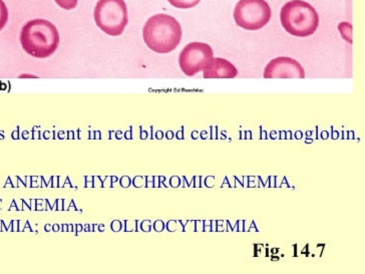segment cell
<instances>
[{"label": "cell", "mask_w": 365, "mask_h": 274, "mask_svg": "<svg viewBox=\"0 0 365 274\" xmlns=\"http://www.w3.org/2000/svg\"><path fill=\"white\" fill-rule=\"evenodd\" d=\"M295 138H296V139H301V138H302V133H301V132L296 133Z\"/></svg>", "instance_id": "cell-20"}, {"label": "cell", "mask_w": 365, "mask_h": 274, "mask_svg": "<svg viewBox=\"0 0 365 274\" xmlns=\"http://www.w3.org/2000/svg\"><path fill=\"white\" fill-rule=\"evenodd\" d=\"M182 27L175 17L160 14L150 16L143 29V38L150 51L169 54L179 46L182 41Z\"/></svg>", "instance_id": "cell-1"}, {"label": "cell", "mask_w": 365, "mask_h": 274, "mask_svg": "<svg viewBox=\"0 0 365 274\" xmlns=\"http://www.w3.org/2000/svg\"><path fill=\"white\" fill-rule=\"evenodd\" d=\"M327 136H328V133L327 132H323L322 133V138H323V139H327Z\"/></svg>", "instance_id": "cell-24"}, {"label": "cell", "mask_w": 365, "mask_h": 274, "mask_svg": "<svg viewBox=\"0 0 365 274\" xmlns=\"http://www.w3.org/2000/svg\"><path fill=\"white\" fill-rule=\"evenodd\" d=\"M214 182H215V178L214 176L208 177L206 179V186L207 187H213Z\"/></svg>", "instance_id": "cell-16"}, {"label": "cell", "mask_w": 365, "mask_h": 274, "mask_svg": "<svg viewBox=\"0 0 365 274\" xmlns=\"http://www.w3.org/2000/svg\"><path fill=\"white\" fill-rule=\"evenodd\" d=\"M58 226H54V231H58Z\"/></svg>", "instance_id": "cell-26"}, {"label": "cell", "mask_w": 365, "mask_h": 274, "mask_svg": "<svg viewBox=\"0 0 365 274\" xmlns=\"http://www.w3.org/2000/svg\"><path fill=\"white\" fill-rule=\"evenodd\" d=\"M263 76L265 78H304L305 71L296 59L279 56L266 66Z\"/></svg>", "instance_id": "cell-7"}, {"label": "cell", "mask_w": 365, "mask_h": 274, "mask_svg": "<svg viewBox=\"0 0 365 274\" xmlns=\"http://www.w3.org/2000/svg\"><path fill=\"white\" fill-rule=\"evenodd\" d=\"M21 44L24 51L34 58H49L58 49V29L46 19H34L22 27Z\"/></svg>", "instance_id": "cell-2"}, {"label": "cell", "mask_w": 365, "mask_h": 274, "mask_svg": "<svg viewBox=\"0 0 365 274\" xmlns=\"http://www.w3.org/2000/svg\"><path fill=\"white\" fill-rule=\"evenodd\" d=\"M170 184H171L172 187H178L180 185V179L179 178L175 176L173 177L171 180H170Z\"/></svg>", "instance_id": "cell-15"}, {"label": "cell", "mask_w": 365, "mask_h": 274, "mask_svg": "<svg viewBox=\"0 0 365 274\" xmlns=\"http://www.w3.org/2000/svg\"><path fill=\"white\" fill-rule=\"evenodd\" d=\"M98 29L110 36H118L129 22L125 0H98L93 11Z\"/></svg>", "instance_id": "cell-4"}, {"label": "cell", "mask_w": 365, "mask_h": 274, "mask_svg": "<svg viewBox=\"0 0 365 274\" xmlns=\"http://www.w3.org/2000/svg\"><path fill=\"white\" fill-rule=\"evenodd\" d=\"M182 132H184V130H182L181 132L177 133L178 139H180V140L184 139V137H182Z\"/></svg>", "instance_id": "cell-18"}, {"label": "cell", "mask_w": 365, "mask_h": 274, "mask_svg": "<svg viewBox=\"0 0 365 274\" xmlns=\"http://www.w3.org/2000/svg\"><path fill=\"white\" fill-rule=\"evenodd\" d=\"M9 21V9L4 0H0V31L4 29Z\"/></svg>", "instance_id": "cell-10"}, {"label": "cell", "mask_w": 365, "mask_h": 274, "mask_svg": "<svg viewBox=\"0 0 365 274\" xmlns=\"http://www.w3.org/2000/svg\"><path fill=\"white\" fill-rule=\"evenodd\" d=\"M157 136H158V138H159V139H162V138H163V133L162 132H158L157 133Z\"/></svg>", "instance_id": "cell-25"}, {"label": "cell", "mask_w": 365, "mask_h": 274, "mask_svg": "<svg viewBox=\"0 0 365 274\" xmlns=\"http://www.w3.org/2000/svg\"><path fill=\"white\" fill-rule=\"evenodd\" d=\"M171 6L180 9H189L198 6L201 0H168Z\"/></svg>", "instance_id": "cell-9"}, {"label": "cell", "mask_w": 365, "mask_h": 274, "mask_svg": "<svg viewBox=\"0 0 365 274\" xmlns=\"http://www.w3.org/2000/svg\"><path fill=\"white\" fill-rule=\"evenodd\" d=\"M198 132L192 133V138H193V139H197V138H198Z\"/></svg>", "instance_id": "cell-21"}, {"label": "cell", "mask_w": 365, "mask_h": 274, "mask_svg": "<svg viewBox=\"0 0 365 274\" xmlns=\"http://www.w3.org/2000/svg\"><path fill=\"white\" fill-rule=\"evenodd\" d=\"M205 78H234L238 70L230 61L222 58H211L203 68Z\"/></svg>", "instance_id": "cell-8"}, {"label": "cell", "mask_w": 365, "mask_h": 274, "mask_svg": "<svg viewBox=\"0 0 365 274\" xmlns=\"http://www.w3.org/2000/svg\"><path fill=\"white\" fill-rule=\"evenodd\" d=\"M167 138H168V139H172V138H173V132H168Z\"/></svg>", "instance_id": "cell-22"}, {"label": "cell", "mask_w": 365, "mask_h": 274, "mask_svg": "<svg viewBox=\"0 0 365 274\" xmlns=\"http://www.w3.org/2000/svg\"><path fill=\"white\" fill-rule=\"evenodd\" d=\"M54 1L61 9H66V11H71V9H75L76 6H78V0H54Z\"/></svg>", "instance_id": "cell-11"}, {"label": "cell", "mask_w": 365, "mask_h": 274, "mask_svg": "<svg viewBox=\"0 0 365 274\" xmlns=\"http://www.w3.org/2000/svg\"><path fill=\"white\" fill-rule=\"evenodd\" d=\"M120 185H122L123 187H125V188H127V187H129L130 185V179L129 177H123L122 179H120Z\"/></svg>", "instance_id": "cell-13"}, {"label": "cell", "mask_w": 365, "mask_h": 274, "mask_svg": "<svg viewBox=\"0 0 365 274\" xmlns=\"http://www.w3.org/2000/svg\"><path fill=\"white\" fill-rule=\"evenodd\" d=\"M164 222L161 221V220H158L156 222H155V224H154V228H155V230H156L157 232H161L163 230H164Z\"/></svg>", "instance_id": "cell-12"}, {"label": "cell", "mask_w": 365, "mask_h": 274, "mask_svg": "<svg viewBox=\"0 0 365 274\" xmlns=\"http://www.w3.org/2000/svg\"><path fill=\"white\" fill-rule=\"evenodd\" d=\"M272 16L270 6L265 0H239L234 9L237 26L246 31L263 29Z\"/></svg>", "instance_id": "cell-5"}, {"label": "cell", "mask_w": 365, "mask_h": 274, "mask_svg": "<svg viewBox=\"0 0 365 274\" xmlns=\"http://www.w3.org/2000/svg\"><path fill=\"white\" fill-rule=\"evenodd\" d=\"M283 29L291 36L307 38L317 31L319 16L314 7L303 0H291L280 12Z\"/></svg>", "instance_id": "cell-3"}, {"label": "cell", "mask_w": 365, "mask_h": 274, "mask_svg": "<svg viewBox=\"0 0 365 274\" xmlns=\"http://www.w3.org/2000/svg\"><path fill=\"white\" fill-rule=\"evenodd\" d=\"M134 185L135 187H142L144 185V178L135 177L134 180Z\"/></svg>", "instance_id": "cell-14"}, {"label": "cell", "mask_w": 365, "mask_h": 274, "mask_svg": "<svg viewBox=\"0 0 365 274\" xmlns=\"http://www.w3.org/2000/svg\"><path fill=\"white\" fill-rule=\"evenodd\" d=\"M202 139H207V132H202Z\"/></svg>", "instance_id": "cell-23"}, {"label": "cell", "mask_w": 365, "mask_h": 274, "mask_svg": "<svg viewBox=\"0 0 365 274\" xmlns=\"http://www.w3.org/2000/svg\"><path fill=\"white\" fill-rule=\"evenodd\" d=\"M213 56V49L209 44L196 41L187 44L182 49L179 56V66L185 75L196 76L203 71L207 61Z\"/></svg>", "instance_id": "cell-6"}, {"label": "cell", "mask_w": 365, "mask_h": 274, "mask_svg": "<svg viewBox=\"0 0 365 274\" xmlns=\"http://www.w3.org/2000/svg\"><path fill=\"white\" fill-rule=\"evenodd\" d=\"M150 221L143 222V225H142L143 231L149 232L150 230Z\"/></svg>", "instance_id": "cell-17"}, {"label": "cell", "mask_w": 365, "mask_h": 274, "mask_svg": "<svg viewBox=\"0 0 365 274\" xmlns=\"http://www.w3.org/2000/svg\"><path fill=\"white\" fill-rule=\"evenodd\" d=\"M216 128H212V131H213V133H212V139H216L217 138V135H216V133H215V131H216Z\"/></svg>", "instance_id": "cell-19"}]
</instances>
